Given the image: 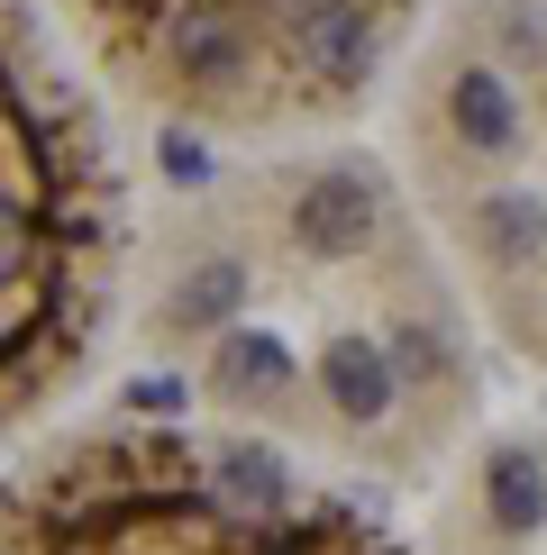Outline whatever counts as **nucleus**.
I'll list each match as a JSON object with an SVG mask.
<instances>
[{"instance_id":"obj_3","label":"nucleus","mask_w":547,"mask_h":555,"mask_svg":"<svg viewBox=\"0 0 547 555\" xmlns=\"http://www.w3.org/2000/svg\"><path fill=\"white\" fill-rule=\"evenodd\" d=\"M0 555H393L265 428L101 420L0 482Z\"/></svg>"},{"instance_id":"obj_6","label":"nucleus","mask_w":547,"mask_h":555,"mask_svg":"<svg viewBox=\"0 0 547 555\" xmlns=\"http://www.w3.org/2000/svg\"><path fill=\"white\" fill-rule=\"evenodd\" d=\"M538 528H547V455L520 447V437H501V447H484V465H474V538L530 546Z\"/></svg>"},{"instance_id":"obj_2","label":"nucleus","mask_w":547,"mask_h":555,"mask_svg":"<svg viewBox=\"0 0 547 555\" xmlns=\"http://www.w3.org/2000/svg\"><path fill=\"white\" fill-rule=\"evenodd\" d=\"M137 283L128 173L37 0H0V428L91 374Z\"/></svg>"},{"instance_id":"obj_4","label":"nucleus","mask_w":547,"mask_h":555,"mask_svg":"<svg viewBox=\"0 0 547 555\" xmlns=\"http://www.w3.org/2000/svg\"><path fill=\"white\" fill-rule=\"evenodd\" d=\"M147 119L192 137H310L402 74L420 0H46Z\"/></svg>"},{"instance_id":"obj_5","label":"nucleus","mask_w":547,"mask_h":555,"mask_svg":"<svg viewBox=\"0 0 547 555\" xmlns=\"http://www.w3.org/2000/svg\"><path fill=\"white\" fill-rule=\"evenodd\" d=\"M429 228L447 237L484 328L511 337V356L547 364V165L530 155L520 173H493L474 192L438 201Z\"/></svg>"},{"instance_id":"obj_1","label":"nucleus","mask_w":547,"mask_h":555,"mask_svg":"<svg viewBox=\"0 0 547 555\" xmlns=\"http://www.w3.org/2000/svg\"><path fill=\"white\" fill-rule=\"evenodd\" d=\"M137 346L201 410L420 482L474 420V292L402 165L265 155L137 228Z\"/></svg>"}]
</instances>
